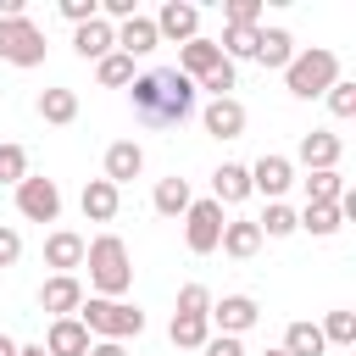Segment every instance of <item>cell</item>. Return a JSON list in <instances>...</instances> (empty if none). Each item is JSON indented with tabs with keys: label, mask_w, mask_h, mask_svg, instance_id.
<instances>
[{
	"label": "cell",
	"mask_w": 356,
	"mask_h": 356,
	"mask_svg": "<svg viewBox=\"0 0 356 356\" xmlns=\"http://www.w3.org/2000/svg\"><path fill=\"white\" fill-rule=\"evenodd\" d=\"M139 172H145V150H139L134 139H117V145L106 150V184H117V189H122V184H128V178H139Z\"/></svg>",
	"instance_id": "18"
},
{
	"label": "cell",
	"mask_w": 356,
	"mask_h": 356,
	"mask_svg": "<svg viewBox=\"0 0 356 356\" xmlns=\"http://www.w3.org/2000/svg\"><path fill=\"white\" fill-rule=\"evenodd\" d=\"M150 22H156V39H178V44H189V39L200 33V6H189V0H167Z\"/></svg>",
	"instance_id": "9"
},
{
	"label": "cell",
	"mask_w": 356,
	"mask_h": 356,
	"mask_svg": "<svg viewBox=\"0 0 356 356\" xmlns=\"http://www.w3.org/2000/svg\"><path fill=\"white\" fill-rule=\"evenodd\" d=\"M78 323L89 328V339L100 334V339H139L145 334V312L134 306V300H100V295H83V306H78Z\"/></svg>",
	"instance_id": "3"
},
{
	"label": "cell",
	"mask_w": 356,
	"mask_h": 356,
	"mask_svg": "<svg viewBox=\"0 0 356 356\" xmlns=\"http://www.w3.org/2000/svg\"><path fill=\"white\" fill-rule=\"evenodd\" d=\"M200 350H206V356H245V345H239L234 334H211V339H206Z\"/></svg>",
	"instance_id": "39"
},
{
	"label": "cell",
	"mask_w": 356,
	"mask_h": 356,
	"mask_svg": "<svg viewBox=\"0 0 356 356\" xmlns=\"http://www.w3.org/2000/svg\"><path fill=\"white\" fill-rule=\"evenodd\" d=\"M222 61V50H217V39H206V33H195L189 44H178V72L195 83V78H206L211 67Z\"/></svg>",
	"instance_id": "14"
},
{
	"label": "cell",
	"mask_w": 356,
	"mask_h": 356,
	"mask_svg": "<svg viewBox=\"0 0 356 356\" xmlns=\"http://www.w3.org/2000/svg\"><path fill=\"white\" fill-rule=\"evenodd\" d=\"M17 256H22V234H17V228H6V222H0V267H11V261H17Z\"/></svg>",
	"instance_id": "40"
},
{
	"label": "cell",
	"mask_w": 356,
	"mask_h": 356,
	"mask_svg": "<svg viewBox=\"0 0 356 356\" xmlns=\"http://www.w3.org/2000/svg\"><path fill=\"white\" fill-rule=\"evenodd\" d=\"M184 239H189L195 256H211L217 239H222V206H217V200H189V211H184Z\"/></svg>",
	"instance_id": "7"
},
{
	"label": "cell",
	"mask_w": 356,
	"mask_h": 356,
	"mask_svg": "<svg viewBox=\"0 0 356 356\" xmlns=\"http://www.w3.org/2000/svg\"><path fill=\"white\" fill-rule=\"evenodd\" d=\"M128 95H134V117H139L145 128H178V122L195 111V95H200V89H195L178 67H150V72H134Z\"/></svg>",
	"instance_id": "1"
},
{
	"label": "cell",
	"mask_w": 356,
	"mask_h": 356,
	"mask_svg": "<svg viewBox=\"0 0 356 356\" xmlns=\"http://www.w3.org/2000/svg\"><path fill=\"white\" fill-rule=\"evenodd\" d=\"M17 356H50L44 345H17Z\"/></svg>",
	"instance_id": "42"
},
{
	"label": "cell",
	"mask_w": 356,
	"mask_h": 356,
	"mask_svg": "<svg viewBox=\"0 0 356 356\" xmlns=\"http://www.w3.org/2000/svg\"><path fill=\"white\" fill-rule=\"evenodd\" d=\"M156 44H161V39H156V22H150V17H128V22L117 28V50H122V56H150Z\"/></svg>",
	"instance_id": "22"
},
{
	"label": "cell",
	"mask_w": 356,
	"mask_h": 356,
	"mask_svg": "<svg viewBox=\"0 0 356 356\" xmlns=\"http://www.w3.org/2000/svg\"><path fill=\"white\" fill-rule=\"evenodd\" d=\"M0 61L11 67H39L44 61V33L28 17H0Z\"/></svg>",
	"instance_id": "5"
},
{
	"label": "cell",
	"mask_w": 356,
	"mask_h": 356,
	"mask_svg": "<svg viewBox=\"0 0 356 356\" xmlns=\"http://www.w3.org/2000/svg\"><path fill=\"white\" fill-rule=\"evenodd\" d=\"M300 167L306 172H328V167H339V156H345V145H339V134H328V128H312L306 139H300Z\"/></svg>",
	"instance_id": "10"
},
{
	"label": "cell",
	"mask_w": 356,
	"mask_h": 356,
	"mask_svg": "<svg viewBox=\"0 0 356 356\" xmlns=\"http://www.w3.org/2000/svg\"><path fill=\"white\" fill-rule=\"evenodd\" d=\"M317 328H323V345H356V312H328Z\"/></svg>",
	"instance_id": "32"
},
{
	"label": "cell",
	"mask_w": 356,
	"mask_h": 356,
	"mask_svg": "<svg viewBox=\"0 0 356 356\" xmlns=\"http://www.w3.org/2000/svg\"><path fill=\"white\" fill-rule=\"evenodd\" d=\"M39 117L56 122V128H67V122L78 117V95H72V89H44V95H39Z\"/></svg>",
	"instance_id": "26"
},
{
	"label": "cell",
	"mask_w": 356,
	"mask_h": 356,
	"mask_svg": "<svg viewBox=\"0 0 356 356\" xmlns=\"http://www.w3.org/2000/svg\"><path fill=\"white\" fill-rule=\"evenodd\" d=\"M250 61H261L267 72H284V67L295 61V39H289L284 28H261V33H256V56H250Z\"/></svg>",
	"instance_id": "17"
},
{
	"label": "cell",
	"mask_w": 356,
	"mask_h": 356,
	"mask_svg": "<svg viewBox=\"0 0 356 356\" xmlns=\"http://www.w3.org/2000/svg\"><path fill=\"white\" fill-rule=\"evenodd\" d=\"M284 83H289V95H295V100H317V95H328V89L339 83V56H334V50H323V44L295 50V61L284 67Z\"/></svg>",
	"instance_id": "4"
},
{
	"label": "cell",
	"mask_w": 356,
	"mask_h": 356,
	"mask_svg": "<svg viewBox=\"0 0 356 356\" xmlns=\"http://www.w3.org/2000/svg\"><path fill=\"white\" fill-rule=\"evenodd\" d=\"M195 89H206V95H211V100H222V95H228V89H234V61H228V56H222V61H217V67H211V72H206V78H195Z\"/></svg>",
	"instance_id": "33"
},
{
	"label": "cell",
	"mask_w": 356,
	"mask_h": 356,
	"mask_svg": "<svg viewBox=\"0 0 356 356\" xmlns=\"http://www.w3.org/2000/svg\"><path fill=\"white\" fill-rule=\"evenodd\" d=\"M61 17H67L72 28H83V22L100 17V0H61Z\"/></svg>",
	"instance_id": "38"
},
{
	"label": "cell",
	"mask_w": 356,
	"mask_h": 356,
	"mask_svg": "<svg viewBox=\"0 0 356 356\" xmlns=\"http://www.w3.org/2000/svg\"><path fill=\"white\" fill-rule=\"evenodd\" d=\"M39 306H44L50 317H78V306H83V284H78L72 273H56V278H44Z\"/></svg>",
	"instance_id": "12"
},
{
	"label": "cell",
	"mask_w": 356,
	"mask_h": 356,
	"mask_svg": "<svg viewBox=\"0 0 356 356\" xmlns=\"http://www.w3.org/2000/svg\"><path fill=\"white\" fill-rule=\"evenodd\" d=\"M83 217H89V222H111V217H117V184L89 178V184H83Z\"/></svg>",
	"instance_id": "23"
},
{
	"label": "cell",
	"mask_w": 356,
	"mask_h": 356,
	"mask_svg": "<svg viewBox=\"0 0 356 356\" xmlns=\"http://www.w3.org/2000/svg\"><path fill=\"white\" fill-rule=\"evenodd\" d=\"M167 334H172L178 350H200V345L211 339V323H206V317H184V312H172V328H167Z\"/></svg>",
	"instance_id": "29"
},
{
	"label": "cell",
	"mask_w": 356,
	"mask_h": 356,
	"mask_svg": "<svg viewBox=\"0 0 356 356\" xmlns=\"http://www.w3.org/2000/svg\"><path fill=\"white\" fill-rule=\"evenodd\" d=\"M339 195H345L339 167H328V172H306V206H339Z\"/></svg>",
	"instance_id": "24"
},
{
	"label": "cell",
	"mask_w": 356,
	"mask_h": 356,
	"mask_svg": "<svg viewBox=\"0 0 356 356\" xmlns=\"http://www.w3.org/2000/svg\"><path fill=\"white\" fill-rule=\"evenodd\" d=\"M295 228H306V234L328 239V234H339V228H345V217H339V206H306V211H295Z\"/></svg>",
	"instance_id": "28"
},
{
	"label": "cell",
	"mask_w": 356,
	"mask_h": 356,
	"mask_svg": "<svg viewBox=\"0 0 356 356\" xmlns=\"http://www.w3.org/2000/svg\"><path fill=\"white\" fill-rule=\"evenodd\" d=\"M189 200H195V195H189V178H161V184H156V211H161V217H184Z\"/></svg>",
	"instance_id": "27"
},
{
	"label": "cell",
	"mask_w": 356,
	"mask_h": 356,
	"mask_svg": "<svg viewBox=\"0 0 356 356\" xmlns=\"http://www.w3.org/2000/svg\"><path fill=\"white\" fill-rule=\"evenodd\" d=\"M178 312H184V317H206V312H211L206 284H184V289H178Z\"/></svg>",
	"instance_id": "36"
},
{
	"label": "cell",
	"mask_w": 356,
	"mask_h": 356,
	"mask_svg": "<svg viewBox=\"0 0 356 356\" xmlns=\"http://www.w3.org/2000/svg\"><path fill=\"white\" fill-rule=\"evenodd\" d=\"M28 178V150L22 145H0V184H22Z\"/></svg>",
	"instance_id": "34"
},
{
	"label": "cell",
	"mask_w": 356,
	"mask_h": 356,
	"mask_svg": "<svg viewBox=\"0 0 356 356\" xmlns=\"http://www.w3.org/2000/svg\"><path fill=\"white\" fill-rule=\"evenodd\" d=\"M245 195H250V167L222 161V167L211 172V200H217V206H239Z\"/></svg>",
	"instance_id": "19"
},
{
	"label": "cell",
	"mask_w": 356,
	"mask_h": 356,
	"mask_svg": "<svg viewBox=\"0 0 356 356\" xmlns=\"http://www.w3.org/2000/svg\"><path fill=\"white\" fill-rule=\"evenodd\" d=\"M83 267H89V284L100 300H122L134 289V261H128V245L117 234H100L83 245Z\"/></svg>",
	"instance_id": "2"
},
{
	"label": "cell",
	"mask_w": 356,
	"mask_h": 356,
	"mask_svg": "<svg viewBox=\"0 0 356 356\" xmlns=\"http://www.w3.org/2000/svg\"><path fill=\"white\" fill-rule=\"evenodd\" d=\"M72 50H78L83 61H89V56L100 61V56L117 50V28H111L106 17H95V22H83V28H72Z\"/></svg>",
	"instance_id": "16"
},
{
	"label": "cell",
	"mask_w": 356,
	"mask_h": 356,
	"mask_svg": "<svg viewBox=\"0 0 356 356\" xmlns=\"http://www.w3.org/2000/svg\"><path fill=\"white\" fill-rule=\"evenodd\" d=\"M289 184H295V161H289V156H261V161L250 167V195L278 200Z\"/></svg>",
	"instance_id": "11"
},
{
	"label": "cell",
	"mask_w": 356,
	"mask_h": 356,
	"mask_svg": "<svg viewBox=\"0 0 356 356\" xmlns=\"http://www.w3.org/2000/svg\"><path fill=\"white\" fill-rule=\"evenodd\" d=\"M222 17H228V28H256L261 22V0H228Z\"/></svg>",
	"instance_id": "35"
},
{
	"label": "cell",
	"mask_w": 356,
	"mask_h": 356,
	"mask_svg": "<svg viewBox=\"0 0 356 356\" xmlns=\"http://www.w3.org/2000/svg\"><path fill=\"white\" fill-rule=\"evenodd\" d=\"M323 328L317 323H289L284 328V356H323Z\"/></svg>",
	"instance_id": "25"
},
{
	"label": "cell",
	"mask_w": 356,
	"mask_h": 356,
	"mask_svg": "<svg viewBox=\"0 0 356 356\" xmlns=\"http://www.w3.org/2000/svg\"><path fill=\"white\" fill-rule=\"evenodd\" d=\"M256 317H261V306L250 300V295H222V300H211V312H206V323H217V334H245V328H256Z\"/></svg>",
	"instance_id": "8"
},
{
	"label": "cell",
	"mask_w": 356,
	"mask_h": 356,
	"mask_svg": "<svg viewBox=\"0 0 356 356\" xmlns=\"http://www.w3.org/2000/svg\"><path fill=\"white\" fill-rule=\"evenodd\" d=\"M261 356H284V350H261Z\"/></svg>",
	"instance_id": "44"
},
{
	"label": "cell",
	"mask_w": 356,
	"mask_h": 356,
	"mask_svg": "<svg viewBox=\"0 0 356 356\" xmlns=\"http://www.w3.org/2000/svg\"><path fill=\"white\" fill-rule=\"evenodd\" d=\"M95 78H100L106 89H128V83H134V56H122V50H111V56H100V67H95Z\"/></svg>",
	"instance_id": "30"
},
{
	"label": "cell",
	"mask_w": 356,
	"mask_h": 356,
	"mask_svg": "<svg viewBox=\"0 0 356 356\" xmlns=\"http://www.w3.org/2000/svg\"><path fill=\"white\" fill-rule=\"evenodd\" d=\"M0 356H17V345H11V339H6V334H0Z\"/></svg>",
	"instance_id": "43"
},
{
	"label": "cell",
	"mask_w": 356,
	"mask_h": 356,
	"mask_svg": "<svg viewBox=\"0 0 356 356\" xmlns=\"http://www.w3.org/2000/svg\"><path fill=\"white\" fill-rule=\"evenodd\" d=\"M328 111H334V117H356V83H350V78H339V83L328 89Z\"/></svg>",
	"instance_id": "37"
},
{
	"label": "cell",
	"mask_w": 356,
	"mask_h": 356,
	"mask_svg": "<svg viewBox=\"0 0 356 356\" xmlns=\"http://www.w3.org/2000/svg\"><path fill=\"white\" fill-rule=\"evenodd\" d=\"M17 211H22L28 222H56V217H61V189H56V178L28 172V178L17 184Z\"/></svg>",
	"instance_id": "6"
},
{
	"label": "cell",
	"mask_w": 356,
	"mask_h": 356,
	"mask_svg": "<svg viewBox=\"0 0 356 356\" xmlns=\"http://www.w3.org/2000/svg\"><path fill=\"white\" fill-rule=\"evenodd\" d=\"M89 345H95V339H89V328H83L78 317H56L50 334H44V350H50V356H89Z\"/></svg>",
	"instance_id": "13"
},
{
	"label": "cell",
	"mask_w": 356,
	"mask_h": 356,
	"mask_svg": "<svg viewBox=\"0 0 356 356\" xmlns=\"http://www.w3.org/2000/svg\"><path fill=\"white\" fill-rule=\"evenodd\" d=\"M217 250H228L234 261H245V256H256V250H261V228H256L250 217H239V222H222V239H217Z\"/></svg>",
	"instance_id": "21"
},
{
	"label": "cell",
	"mask_w": 356,
	"mask_h": 356,
	"mask_svg": "<svg viewBox=\"0 0 356 356\" xmlns=\"http://www.w3.org/2000/svg\"><path fill=\"white\" fill-rule=\"evenodd\" d=\"M200 117H206V134H211V139H239V134H245V106H239L234 95L211 100Z\"/></svg>",
	"instance_id": "15"
},
{
	"label": "cell",
	"mask_w": 356,
	"mask_h": 356,
	"mask_svg": "<svg viewBox=\"0 0 356 356\" xmlns=\"http://www.w3.org/2000/svg\"><path fill=\"white\" fill-rule=\"evenodd\" d=\"M44 267H56V273L83 267V239H78L72 228H56V234L44 239Z\"/></svg>",
	"instance_id": "20"
},
{
	"label": "cell",
	"mask_w": 356,
	"mask_h": 356,
	"mask_svg": "<svg viewBox=\"0 0 356 356\" xmlns=\"http://www.w3.org/2000/svg\"><path fill=\"white\" fill-rule=\"evenodd\" d=\"M256 228H261V239H284V234H295V211L284 200H267V211L256 217Z\"/></svg>",
	"instance_id": "31"
},
{
	"label": "cell",
	"mask_w": 356,
	"mask_h": 356,
	"mask_svg": "<svg viewBox=\"0 0 356 356\" xmlns=\"http://www.w3.org/2000/svg\"><path fill=\"white\" fill-rule=\"evenodd\" d=\"M89 356H128V345H117V339H95Z\"/></svg>",
	"instance_id": "41"
}]
</instances>
